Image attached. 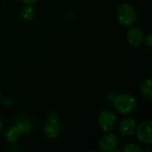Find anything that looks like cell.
I'll return each instance as SVG.
<instances>
[{
    "label": "cell",
    "instance_id": "277c9868",
    "mask_svg": "<svg viewBox=\"0 0 152 152\" xmlns=\"http://www.w3.org/2000/svg\"><path fill=\"white\" fill-rule=\"evenodd\" d=\"M117 117L110 110H103L98 117V123L101 128L105 132L113 131L117 126Z\"/></svg>",
    "mask_w": 152,
    "mask_h": 152
},
{
    "label": "cell",
    "instance_id": "7a4b0ae2",
    "mask_svg": "<svg viewBox=\"0 0 152 152\" xmlns=\"http://www.w3.org/2000/svg\"><path fill=\"white\" fill-rule=\"evenodd\" d=\"M117 18L121 25L125 27H130L136 21L137 12L134 7L131 4H123L118 9Z\"/></svg>",
    "mask_w": 152,
    "mask_h": 152
},
{
    "label": "cell",
    "instance_id": "30bf717a",
    "mask_svg": "<svg viewBox=\"0 0 152 152\" xmlns=\"http://www.w3.org/2000/svg\"><path fill=\"white\" fill-rule=\"evenodd\" d=\"M20 134H21L20 130L15 125V126H12V127H10V128H8L6 130V132H5V138L10 142H15L19 139Z\"/></svg>",
    "mask_w": 152,
    "mask_h": 152
},
{
    "label": "cell",
    "instance_id": "3957f363",
    "mask_svg": "<svg viewBox=\"0 0 152 152\" xmlns=\"http://www.w3.org/2000/svg\"><path fill=\"white\" fill-rule=\"evenodd\" d=\"M45 134L48 138H56L61 134L60 120L56 113L51 112L47 116L45 125Z\"/></svg>",
    "mask_w": 152,
    "mask_h": 152
},
{
    "label": "cell",
    "instance_id": "2e32d148",
    "mask_svg": "<svg viewBox=\"0 0 152 152\" xmlns=\"http://www.w3.org/2000/svg\"><path fill=\"white\" fill-rule=\"evenodd\" d=\"M3 128V121L1 120V118H0V130Z\"/></svg>",
    "mask_w": 152,
    "mask_h": 152
},
{
    "label": "cell",
    "instance_id": "52a82bcc",
    "mask_svg": "<svg viewBox=\"0 0 152 152\" xmlns=\"http://www.w3.org/2000/svg\"><path fill=\"white\" fill-rule=\"evenodd\" d=\"M127 40L131 45L138 47L144 40V33L139 27H132L127 32Z\"/></svg>",
    "mask_w": 152,
    "mask_h": 152
},
{
    "label": "cell",
    "instance_id": "9c48e42d",
    "mask_svg": "<svg viewBox=\"0 0 152 152\" xmlns=\"http://www.w3.org/2000/svg\"><path fill=\"white\" fill-rule=\"evenodd\" d=\"M16 126L20 130V133L23 134H28L30 133V130L32 128V123L31 121L27 118H19L16 121Z\"/></svg>",
    "mask_w": 152,
    "mask_h": 152
},
{
    "label": "cell",
    "instance_id": "4fadbf2b",
    "mask_svg": "<svg viewBox=\"0 0 152 152\" xmlns=\"http://www.w3.org/2000/svg\"><path fill=\"white\" fill-rule=\"evenodd\" d=\"M123 151L126 152H142V150L140 146H138L137 144H134V143H130V144H127L124 147Z\"/></svg>",
    "mask_w": 152,
    "mask_h": 152
},
{
    "label": "cell",
    "instance_id": "9a60e30c",
    "mask_svg": "<svg viewBox=\"0 0 152 152\" xmlns=\"http://www.w3.org/2000/svg\"><path fill=\"white\" fill-rule=\"evenodd\" d=\"M37 0H22V2L26 4H28V5H31V4H34Z\"/></svg>",
    "mask_w": 152,
    "mask_h": 152
},
{
    "label": "cell",
    "instance_id": "ba28073f",
    "mask_svg": "<svg viewBox=\"0 0 152 152\" xmlns=\"http://www.w3.org/2000/svg\"><path fill=\"white\" fill-rule=\"evenodd\" d=\"M119 133L124 136H130L135 133L136 123L132 118H126L120 124L118 127Z\"/></svg>",
    "mask_w": 152,
    "mask_h": 152
},
{
    "label": "cell",
    "instance_id": "7c38bea8",
    "mask_svg": "<svg viewBox=\"0 0 152 152\" xmlns=\"http://www.w3.org/2000/svg\"><path fill=\"white\" fill-rule=\"evenodd\" d=\"M34 14H35V10L31 5H28V6L24 7L22 9V11H21V12H20L21 18L24 20H27V21H30L33 19Z\"/></svg>",
    "mask_w": 152,
    "mask_h": 152
},
{
    "label": "cell",
    "instance_id": "5b68a950",
    "mask_svg": "<svg viewBox=\"0 0 152 152\" xmlns=\"http://www.w3.org/2000/svg\"><path fill=\"white\" fill-rule=\"evenodd\" d=\"M151 124V120H145L142 122L135 130L138 139L145 144L152 143Z\"/></svg>",
    "mask_w": 152,
    "mask_h": 152
},
{
    "label": "cell",
    "instance_id": "6da1fadb",
    "mask_svg": "<svg viewBox=\"0 0 152 152\" xmlns=\"http://www.w3.org/2000/svg\"><path fill=\"white\" fill-rule=\"evenodd\" d=\"M136 100L130 94H119L114 99V108L120 114L129 115L136 110Z\"/></svg>",
    "mask_w": 152,
    "mask_h": 152
},
{
    "label": "cell",
    "instance_id": "5bb4252c",
    "mask_svg": "<svg viewBox=\"0 0 152 152\" xmlns=\"http://www.w3.org/2000/svg\"><path fill=\"white\" fill-rule=\"evenodd\" d=\"M145 45L148 46V47H150V48H151L152 46V35L151 33H149L146 37H145Z\"/></svg>",
    "mask_w": 152,
    "mask_h": 152
},
{
    "label": "cell",
    "instance_id": "8fae6325",
    "mask_svg": "<svg viewBox=\"0 0 152 152\" xmlns=\"http://www.w3.org/2000/svg\"><path fill=\"white\" fill-rule=\"evenodd\" d=\"M141 94L144 98H146L148 100H151V78H149L143 82V84L141 87Z\"/></svg>",
    "mask_w": 152,
    "mask_h": 152
},
{
    "label": "cell",
    "instance_id": "8992f818",
    "mask_svg": "<svg viewBox=\"0 0 152 152\" xmlns=\"http://www.w3.org/2000/svg\"><path fill=\"white\" fill-rule=\"evenodd\" d=\"M118 140L113 134H107L100 140L99 148L102 152H113L116 151Z\"/></svg>",
    "mask_w": 152,
    "mask_h": 152
},
{
    "label": "cell",
    "instance_id": "e0dca14e",
    "mask_svg": "<svg viewBox=\"0 0 152 152\" xmlns=\"http://www.w3.org/2000/svg\"><path fill=\"white\" fill-rule=\"evenodd\" d=\"M0 95H1V91H0Z\"/></svg>",
    "mask_w": 152,
    "mask_h": 152
}]
</instances>
